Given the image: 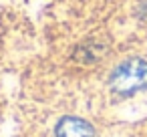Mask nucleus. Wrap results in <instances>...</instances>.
<instances>
[{
  "mask_svg": "<svg viewBox=\"0 0 147 137\" xmlns=\"http://www.w3.org/2000/svg\"><path fill=\"white\" fill-rule=\"evenodd\" d=\"M93 127L79 117H65L57 125V137H93Z\"/></svg>",
  "mask_w": 147,
  "mask_h": 137,
  "instance_id": "nucleus-2",
  "label": "nucleus"
},
{
  "mask_svg": "<svg viewBox=\"0 0 147 137\" xmlns=\"http://www.w3.org/2000/svg\"><path fill=\"white\" fill-rule=\"evenodd\" d=\"M111 87L119 95H131L147 87V63L143 59H129L121 63L111 75Z\"/></svg>",
  "mask_w": 147,
  "mask_h": 137,
  "instance_id": "nucleus-1",
  "label": "nucleus"
}]
</instances>
